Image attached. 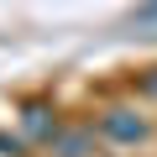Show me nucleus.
I'll use <instances>...</instances> for the list:
<instances>
[{
	"mask_svg": "<svg viewBox=\"0 0 157 157\" xmlns=\"http://www.w3.org/2000/svg\"><path fill=\"white\" fill-rule=\"evenodd\" d=\"M136 26H152L157 21V0H141V6H136V16H131Z\"/></svg>",
	"mask_w": 157,
	"mask_h": 157,
	"instance_id": "20e7f679",
	"label": "nucleus"
},
{
	"mask_svg": "<svg viewBox=\"0 0 157 157\" xmlns=\"http://www.w3.org/2000/svg\"><path fill=\"white\" fill-rule=\"evenodd\" d=\"M89 141H94V131H58L47 141V152L52 157H89Z\"/></svg>",
	"mask_w": 157,
	"mask_h": 157,
	"instance_id": "7ed1b4c3",
	"label": "nucleus"
},
{
	"mask_svg": "<svg viewBox=\"0 0 157 157\" xmlns=\"http://www.w3.org/2000/svg\"><path fill=\"white\" fill-rule=\"evenodd\" d=\"M94 136H105V141H115V147H141V141L152 136V121H147L141 110H131V105H110V110H100Z\"/></svg>",
	"mask_w": 157,
	"mask_h": 157,
	"instance_id": "f257e3e1",
	"label": "nucleus"
},
{
	"mask_svg": "<svg viewBox=\"0 0 157 157\" xmlns=\"http://www.w3.org/2000/svg\"><path fill=\"white\" fill-rule=\"evenodd\" d=\"M21 126H26V136H32V141H52V136L63 131V126L52 121V110H47V105H26V110H21Z\"/></svg>",
	"mask_w": 157,
	"mask_h": 157,
	"instance_id": "f03ea898",
	"label": "nucleus"
},
{
	"mask_svg": "<svg viewBox=\"0 0 157 157\" xmlns=\"http://www.w3.org/2000/svg\"><path fill=\"white\" fill-rule=\"evenodd\" d=\"M141 94H152V100H157V68H152V73L141 78Z\"/></svg>",
	"mask_w": 157,
	"mask_h": 157,
	"instance_id": "39448f33",
	"label": "nucleus"
}]
</instances>
